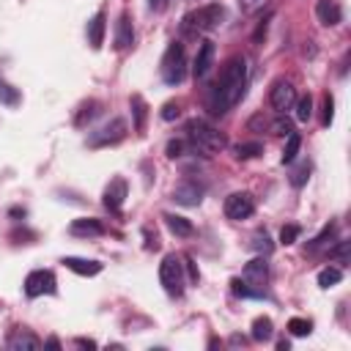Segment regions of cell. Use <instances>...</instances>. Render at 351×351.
Wrapping results in <instances>:
<instances>
[{
  "label": "cell",
  "mask_w": 351,
  "mask_h": 351,
  "mask_svg": "<svg viewBox=\"0 0 351 351\" xmlns=\"http://www.w3.org/2000/svg\"><path fill=\"white\" fill-rule=\"evenodd\" d=\"M258 126H269V121H266L263 115H255V118H250V129H258Z\"/></svg>",
  "instance_id": "cell-42"
},
{
  "label": "cell",
  "mask_w": 351,
  "mask_h": 351,
  "mask_svg": "<svg viewBox=\"0 0 351 351\" xmlns=\"http://www.w3.org/2000/svg\"><path fill=\"white\" fill-rule=\"evenodd\" d=\"M184 148H186V140H170L167 148H165V154L170 159H178V156H184Z\"/></svg>",
  "instance_id": "cell-39"
},
{
  "label": "cell",
  "mask_w": 351,
  "mask_h": 351,
  "mask_svg": "<svg viewBox=\"0 0 351 351\" xmlns=\"http://www.w3.org/2000/svg\"><path fill=\"white\" fill-rule=\"evenodd\" d=\"M211 63H214V41H200V47H197V55H195V63H192V74L200 80V77H206L208 71H211Z\"/></svg>",
  "instance_id": "cell-13"
},
{
  "label": "cell",
  "mask_w": 351,
  "mask_h": 351,
  "mask_svg": "<svg viewBox=\"0 0 351 351\" xmlns=\"http://www.w3.org/2000/svg\"><path fill=\"white\" fill-rule=\"evenodd\" d=\"M77 346H80V348H96V340H85V337H77Z\"/></svg>",
  "instance_id": "cell-44"
},
{
  "label": "cell",
  "mask_w": 351,
  "mask_h": 351,
  "mask_svg": "<svg viewBox=\"0 0 351 351\" xmlns=\"http://www.w3.org/2000/svg\"><path fill=\"white\" fill-rule=\"evenodd\" d=\"M269 129H271L274 134H280V137H288V134L293 132V123L285 118V112H277V118L269 123Z\"/></svg>",
  "instance_id": "cell-29"
},
{
  "label": "cell",
  "mask_w": 351,
  "mask_h": 351,
  "mask_svg": "<svg viewBox=\"0 0 351 351\" xmlns=\"http://www.w3.org/2000/svg\"><path fill=\"white\" fill-rule=\"evenodd\" d=\"M343 280V269H337V266H324L321 271H318V285L321 288H332V285H337Z\"/></svg>",
  "instance_id": "cell-23"
},
{
  "label": "cell",
  "mask_w": 351,
  "mask_h": 351,
  "mask_svg": "<svg viewBox=\"0 0 351 351\" xmlns=\"http://www.w3.org/2000/svg\"><path fill=\"white\" fill-rule=\"evenodd\" d=\"M222 19H225V8L219 3H208L184 16V30L186 33H211L222 25Z\"/></svg>",
  "instance_id": "cell-3"
},
{
  "label": "cell",
  "mask_w": 351,
  "mask_h": 351,
  "mask_svg": "<svg viewBox=\"0 0 351 351\" xmlns=\"http://www.w3.org/2000/svg\"><path fill=\"white\" fill-rule=\"evenodd\" d=\"M55 291H58V282H55V274L49 269H36L25 280V293L30 299H36L41 293H55Z\"/></svg>",
  "instance_id": "cell-8"
},
{
  "label": "cell",
  "mask_w": 351,
  "mask_h": 351,
  "mask_svg": "<svg viewBox=\"0 0 351 351\" xmlns=\"http://www.w3.org/2000/svg\"><path fill=\"white\" fill-rule=\"evenodd\" d=\"M186 269H189V280H192V282H197V266H195V261H192V258H186Z\"/></svg>",
  "instance_id": "cell-43"
},
{
  "label": "cell",
  "mask_w": 351,
  "mask_h": 351,
  "mask_svg": "<svg viewBox=\"0 0 351 351\" xmlns=\"http://www.w3.org/2000/svg\"><path fill=\"white\" fill-rule=\"evenodd\" d=\"M329 261H337L340 266L348 263V239L335 241V247H329Z\"/></svg>",
  "instance_id": "cell-28"
},
{
  "label": "cell",
  "mask_w": 351,
  "mask_h": 351,
  "mask_svg": "<svg viewBox=\"0 0 351 351\" xmlns=\"http://www.w3.org/2000/svg\"><path fill=\"white\" fill-rule=\"evenodd\" d=\"M0 101L8 104V107H16V104H19V90L11 88L5 80H0Z\"/></svg>",
  "instance_id": "cell-31"
},
{
  "label": "cell",
  "mask_w": 351,
  "mask_h": 351,
  "mask_svg": "<svg viewBox=\"0 0 351 351\" xmlns=\"http://www.w3.org/2000/svg\"><path fill=\"white\" fill-rule=\"evenodd\" d=\"M8 348L11 351H36V348H41V340L27 329H14L8 335Z\"/></svg>",
  "instance_id": "cell-15"
},
{
  "label": "cell",
  "mask_w": 351,
  "mask_h": 351,
  "mask_svg": "<svg viewBox=\"0 0 351 351\" xmlns=\"http://www.w3.org/2000/svg\"><path fill=\"white\" fill-rule=\"evenodd\" d=\"M277 348H280V351H288V348H291V343H288V340H280V343H277Z\"/></svg>",
  "instance_id": "cell-46"
},
{
  "label": "cell",
  "mask_w": 351,
  "mask_h": 351,
  "mask_svg": "<svg viewBox=\"0 0 351 351\" xmlns=\"http://www.w3.org/2000/svg\"><path fill=\"white\" fill-rule=\"evenodd\" d=\"M332 236H335V222L324 225V230H321V233H318V236H315V239L307 244V250H318V247H324V244H326Z\"/></svg>",
  "instance_id": "cell-33"
},
{
  "label": "cell",
  "mask_w": 351,
  "mask_h": 351,
  "mask_svg": "<svg viewBox=\"0 0 351 351\" xmlns=\"http://www.w3.org/2000/svg\"><path fill=\"white\" fill-rule=\"evenodd\" d=\"M44 346H47V348H60V340H58V337H49Z\"/></svg>",
  "instance_id": "cell-45"
},
{
  "label": "cell",
  "mask_w": 351,
  "mask_h": 351,
  "mask_svg": "<svg viewBox=\"0 0 351 351\" xmlns=\"http://www.w3.org/2000/svg\"><path fill=\"white\" fill-rule=\"evenodd\" d=\"M252 340H258V343H266L271 335H274V324H271V318H266V315H258L255 321H252Z\"/></svg>",
  "instance_id": "cell-21"
},
{
  "label": "cell",
  "mask_w": 351,
  "mask_h": 351,
  "mask_svg": "<svg viewBox=\"0 0 351 351\" xmlns=\"http://www.w3.org/2000/svg\"><path fill=\"white\" fill-rule=\"evenodd\" d=\"M244 90H247V60L236 55L222 66V74L208 96L211 115H225L228 110H233L241 101Z\"/></svg>",
  "instance_id": "cell-1"
},
{
  "label": "cell",
  "mask_w": 351,
  "mask_h": 351,
  "mask_svg": "<svg viewBox=\"0 0 351 351\" xmlns=\"http://www.w3.org/2000/svg\"><path fill=\"white\" fill-rule=\"evenodd\" d=\"M167 3H170V0H148V8H151V11H165Z\"/></svg>",
  "instance_id": "cell-41"
},
{
  "label": "cell",
  "mask_w": 351,
  "mask_h": 351,
  "mask_svg": "<svg viewBox=\"0 0 351 351\" xmlns=\"http://www.w3.org/2000/svg\"><path fill=\"white\" fill-rule=\"evenodd\" d=\"M203 195H206V186H203L197 178H184V181L176 184V189H173V200H176L178 206H197V203L203 200Z\"/></svg>",
  "instance_id": "cell-9"
},
{
  "label": "cell",
  "mask_w": 351,
  "mask_h": 351,
  "mask_svg": "<svg viewBox=\"0 0 351 351\" xmlns=\"http://www.w3.org/2000/svg\"><path fill=\"white\" fill-rule=\"evenodd\" d=\"M244 282H250V285H255V288H261L266 280H269V263H266V258L261 255V258H252L247 266H244V277H241Z\"/></svg>",
  "instance_id": "cell-14"
},
{
  "label": "cell",
  "mask_w": 351,
  "mask_h": 351,
  "mask_svg": "<svg viewBox=\"0 0 351 351\" xmlns=\"http://www.w3.org/2000/svg\"><path fill=\"white\" fill-rule=\"evenodd\" d=\"M263 154V145L258 143V140H252V143H239L236 148H233V156L236 159H255V156H261Z\"/></svg>",
  "instance_id": "cell-22"
},
{
  "label": "cell",
  "mask_w": 351,
  "mask_h": 351,
  "mask_svg": "<svg viewBox=\"0 0 351 351\" xmlns=\"http://www.w3.org/2000/svg\"><path fill=\"white\" fill-rule=\"evenodd\" d=\"M181 261L176 255H165L162 263H159V282L162 288L167 291V296L178 299L184 293V274H181Z\"/></svg>",
  "instance_id": "cell-5"
},
{
  "label": "cell",
  "mask_w": 351,
  "mask_h": 351,
  "mask_svg": "<svg viewBox=\"0 0 351 351\" xmlns=\"http://www.w3.org/2000/svg\"><path fill=\"white\" fill-rule=\"evenodd\" d=\"M63 266H66V269H71V271H74V274H80V277H93V274H99V271H101V263H99V261L74 258V255L63 258Z\"/></svg>",
  "instance_id": "cell-18"
},
{
  "label": "cell",
  "mask_w": 351,
  "mask_h": 351,
  "mask_svg": "<svg viewBox=\"0 0 351 351\" xmlns=\"http://www.w3.org/2000/svg\"><path fill=\"white\" fill-rule=\"evenodd\" d=\"M293 107H296V121H310V115H313V96L307 93V96H302V99H296L293 101Z\"/></svg>",
  "instance_id": "cell-27"
},
{
  "label": "cell",
  "mask_w": 351,
  "mask_h": 351,
  "mask_svg": "<svg viewBox=\"0 0 351 351\" xmlns=\"http://www.w3.org/2000/svg\"><path fill=\"white\" fill-rule=\"evenodd\" d=\"M69 233L71 236H101L104 225L99 219H93V217H80V219H74L69 225Z\"/></svg>",
  "instance_id": "cell-19"
},
{
  "label": "cell",
  "mask_w": 351,
  "mask_h": 351,
  "mask_svg": "<svg viewBox=\"0 0 351 351\" xmlns=\"http://www.w3.org/2000/svg\"><path fill=\"white\" fill-rule=\"evenodd\" d=\"M134 44V27L129 14H121V19L115 22V49H129Z\"/></svg>",
  "instance_id": "cell-17"
},
{
  "label": "cell",
  "mask_w": 351,
  "mask_h": 351,
  "mask_svg": "<svg viewBox=\"0 0 351 351\" xmlns=\"http://www.w3.org/2000/svg\"><path fill=\"white\" fill-rule=\"evenodd\" d=\"M288 332H291L293 337H307V335L313 332V324H310L307 318H291V321H288Z\"/></svg>",
  "instance_id": "cell-30"
},
{
  "label": "cell",
  "mask_w": 351,
  "mask_h": 351,
  "mask_svg": "<svg viewBox=\"0 0 351 351\" xmlns=\"http://www.w3.org/2000/svg\"><path fill=\"white\" fill-rule=\"evenodd\" d=\"M123 137H126V121L123 118H112V121H107L104 126H99V129H93L88 134V145L90 148H104V145L121 143Z\"/></svg>",
  "instance_id": "cell-6"
},
{
  "label": "cell",
  "mask_w": 351,
  "mask_h": 351,
  "mask_svg": "<svg viewBox=\"0 0 351 351\" xmlns=\"http://www.w3.org/2000/svg\"><path fill=\"white\" fill-rule=\"evenodd\" d=\"M123 200H126V181H123V178H112V181L107 184L104 195H101V203H104L112 214H118L121 206H123Z\"/></svg>",
  "instance_id": "cell-11"
},
{
  "label": "cell",
  "mask_w": 351,
  "mask_h": 351,
  "mask_svg": "<svg viewBox=\"0 0 351 351\" xmlns=\"http://www.w3.org/2000/svg\"><path fill=\"white\" fill-rule=\"evenodd\" d=\"M186 145L192 148V154L217 156V154L225 148V134H222L219 129H214L211 123L192 118V121L186 123Z\"/></svg>",
  "instance_id": "cell-2"
},
{
  "label": "cell",
  "mask_w": 351,
  "mask_h": 351,
  "mask_svg": "<svg viewBox=\"0 0 351 351\" xmlns=\"http://www.w3.org/2000/svg\"><path fill=\"white\" fill-rule=\"evenodd\" d=\"M99 101H88V104H82V112L77 115V126H85V121H90V118H96L99 115Z\"/></svg>",
  "instance_id": "cell-34"
},
{
  "label": "cell",
  "mask_w": 351,
  "mask_h": 351,
  "mask_svg": "<svg viewBox=\"0 0 351 351\" xmlns=\"http://www.w3.org/2000/svg\"><path fill=\"white\" fill-rule=\"evenodd\" d=\"M252 250H255V252H261V255H269V252L274 250L271 236H269L266 230H258V233L252 236Z\"/></svg>",
  "instance_id": "cell-26"
},
{
  "label": "cell",
  "mask_w": 351,
  "mask_h": 351,
  "mask_svg": "<svg viewBox=\"0 0 351 351\" xmlns=\"http://www.w3.org/2000/svg\"><path fill=\"white\" fill-rule=\"evenodd\" d=\"M230 288H233V293L236 296H263V291L261 288H250V282H244V280H230Z\"/></svg>",
  "instance_id": "cell-32"
},
{
  "label": "cell",
  "mask_w": 351,
  "mask_h": 351,
  "mask_svg": "<svg viewBox=\"0 0 351 351\" xmlns=\"http://www.w3.org/2000/svg\"><path fill=\"white\" fill-rule=\"evenodd\" d=\"M332 118H335V99H332V93H326V96H324V115H321V123L329 126Z\"/></svg>",
  "instance_id": "cell-36"
},
{
  "label": "cell",
  "mask_w": 351,
  "mask_h": 351,
  "mask_svg": "<svg viewBox=\"0 0 351 351\" xmlns=\"http://www.w3.org/2000/svg\"><path fill=\"white\" fill-rule=\"evenodd\" d=\"M269 101H271V110L288 112V110L293 107V101H296V88H293L291 82H285V80H277V82L271 85Z\"/></svg>",
  "instance_id": "cell-10"
},
{
  "label": "cell",
  "mask_w": 351,
  "mask_h": 351,
  "mask_svg": "<svg viewBox=\"0 0 351 351\" xmlns=\"http://www.w3.org/2000/svg\"><path fill=\"white\" fill-rule=\"evenodd\" d=\"M104 30H107V14L104 11H96L88 22V44L93 49H99L104 44Z\"/></svg>",
  "instance_id": "cell-16"
},
{
  "label": "cell",
  "mask_w": 351,
  "mask_h": 351,
  "mask_svg": "<svg viewBox=\"0 0 351 351\" xmlns=\"http://www.w3.org/2000/svg\"><path fill=\"white\" fill-rule=\"evenodd\" d=\"M266 5H269V0H239V8H241V14H247V16H252V14L263 11Z\"/></svg>",
  "instance_id": "cell-35"
},
{
  "label": "cell",
  "mask_w": 351,
  "mask_h": 351,
  "mask_svg": "<svg viewBox=\"0 0 351 351\" xmlns=\"http://www.w3.org/2000/svg\"><path fill=\"white\" fill-rule=\"evenodd\" d=\"M165 225H167V230L173 236H181V239H186V236L195 233V225L186 217H178V214H165Z\"/></svg>",
  "instance_id": "cell-20"
},
{
  "label": "cell",
  "mask_w": 351,
  "mask_h": 351,
  "mask_svg": "<svg viewBox=\"0 0 351 351\" xmlns=\"http://www.w3.org/2000/svg\"><path fill=\"white\" fill-rule=\"evenodd\" d=\"M299 145H302V137H299L296 132H291V134H288V143H285V148H282V165H291V162L296 159Z\"/></svg>",
  "instance_id": "cell-25"
},
{
  "label": "cell",
  "mask_w": 351,
  "mask_h": 351,
  "mask_svg": "<svg viewBox=\"0 0 351 351\" xmlns=\"http://www.w3.org/2000/svg\"><path fill=\"white\" fill-rule=\"evenodd\" d=\"M299 225H282V230H280V241L282 244H293L296 239H299Z\"/></svg>",
  "instance_id": "cell-38"
},
{
  "label": "cell",
  "mask_w": 351,
  "mask_h": 351,
  "mask_svg": "<svg viewBox=\"0 0 351 351\" xmlns=\"http://www.w3.org/2000/svg\"><path fill=\"white\" fill-rule=\"evenodd\" d=\"M162 118H165V121L178 118V101H167V104L162 107Z\"/></svg>",
  "instance_id": "cell-40"
},
{
  "label": "cell",
  "mask_w": 351,
  "mask_h": 351,
  "mask_svg": "<svg viewBox=\"0 0 351 351\" xmlns=\"http://www.w3.org/2000/svg\"><path fill=\"white\" fill-rule=\"evenodd\" d=\"M145 101H143V96H132V115H134V132H143L145 129Z\"/></svg>",
  "instance_id": "cell-24"
},
{
  "label": "cell",
  "mask_w": 351,
  "mask_h": 351,
  "mask_svg": "<svg viewBox=\"0 0 351 351\" xmlns=\"http://www.w3.org/2000/svg\"><path fill=\"white\" fill-rule=\"evenodd\" d=\"M222 208H225V217H228V219L239 222V219L252 217V211H255V200H252L250 192H233V195L225 197V206H222Z\"/></svg>",
  "instance_id": "cell-7"
},
{
  "label": "cell",
  "mask_w": 351,
  "mask_h": 351,
  "mask_svg": "<svg viewBox=\"0 0 351 351\" xmlns=\"http://www.w3.org/2000/svg\"><path fill=\"white\" fill-rule=\"evenodd\" d=\"M307 178H310V165H307V162H304V165H299V167L291 173V184H293V186H302Z\"/></svg>",
  "instance_id": "cell-37"
},
{
  "label": "cell",
  "mask_w": 351,
  "mask_h": 351,
  "mask_svg": "<svg viewBox=\"0 0 351 351\" xmlns=\"http://www.w3.org/2000/svg\"><path fill=\"white\" fill-rule=\"evenodd\" d=\"M315 16L324 27H335L343 22V8L337 0H318L315 3Z\"/></svg>",
  "instance_id": "cell-12"
},
{
  "label": "cell",
  "mask_w": 351,
  "mask_h": 351,
  "mask_svg": "<svg viewBox=\"0 0 351 351\" xmlns=\"http://www.w3.org/2000/svg\"><path fill=\"white\" fill-rule=\"evenodd\" d=\"M159 71H162V80L167 85H178L184 80V74H186V52H184V44L181 41H170L167 44V49L162 55Z\"/></svg>",
  "instance_id": "cell-4"
}]
</instances>
